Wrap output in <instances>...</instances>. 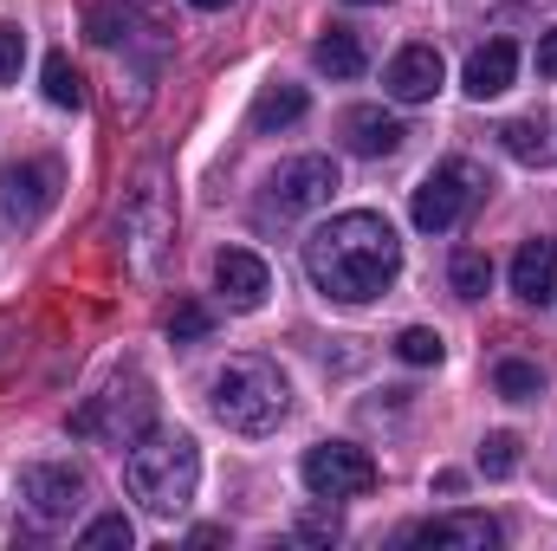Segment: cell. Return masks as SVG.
Segmentation results:
<instances>
[{
  "label": "cell",
  "mask_w": 557,
  "mask_h": 551,
  "mask_svg": "<svg viewBox=\"0 0 557 551\" xmlns=\"http://www.w3.org/2000/svg\"><path fill=\"white\" fill-rule=\"evenodd\" d=\"M305 273L324 298L337 305H370L383 298L396 273H403V241L383 215L370 208H350V215H331L311 241H305Z\"/></svg>",
  "instance_id": "1"
},
{
  "label": "cell",
  "mask_w": 557,
  "mask_h": 551,
  "mask_svg": "<svg viewBox=\"0 0 557 551\" xmlns=\"http://www.w3.org/2000/svg\"><path fill=\"white\" fill-rule=\"evenodd\" d=\"M124 487H131V500L143 513L175 519L201 487V448L182 428H143L131 441V454H124Z\"/></svg>",
  "instance_id": "2"
},
{
  "label": "cell",
  "mask_w": 557,
  "mask_h": 551,
  "mask_svg": "<svg viewBox=\"0 0 557 551\" xmlns=\"http://www.w3.org/2000/svg\"><path fill=\"white\" fill-rule=\"evenodd\" d=\"M208 403L234 434H273L292 415V383L273 357H227L208 383Z\"/></svg>",
  "instance_id": "3"
},
{
  "label": "cell",
  "mask_w": 557,
  "mask_h": 551,
  "mask_svg": "<svg viewBox=\"0 0 557 551\" xmlns=\"http://www.w3.org/2000/svg\"><path fill=\"white\" fill-rule=\"evenodd\" d=\"M493 182H486V169L480 162H467V156H447V162H434V175L416 188V228L421 234H447V228H460L473 208H480V195H486Z\"/></svg>",
  "instance_id": "4"
},
{
  "label": "cell",
  "mask_w": 557,
  "mask_h": 551,
  "mask_svg": "<svg viewBox=\"0 0 557 551\" xmlns=\"http://www.w3.org/2000/svg\"><path fill=\"white\" fill-rule=\"evenodd\" d=\"M156 421V390L143 383V377H124V383H111L104 396H91L85 409L72 415V434H85V441H117V448H131L143 428Z\"/></svg>",
  "instance_id": "5"
},
{
  "label": "cell",
  "mask_w": 557,
  "mask_h": 551,
  "mask_svg": "<svg viewBox=\"0 0 557 551\" xmlns=\"http://www.w3.org/2000/svg\"><path fill=\"white\" fill-rule=\"evenodd\" d=\"M91 500V480L72 467V461H33L20 467V506L33 526H72Z\"/></svg>",
  "instance_id": "6"
},
{
  "label": "cell",
  "mask_w": 557,
  "mask_h": 551,
  "mask_svg": "<svg viewBox=\"0 0 557 551\" xmlns=\"http://www.w3.org/2000/svg\"><path fill=\"white\" fill-rule=\"evenodd\" d=\"M298 474H305V487L318 500H363L376 487V461L357 441H318V448H305Z\"/></svg>",
  "instance_id": "7"
},
{
  "label": "cell",
  "mask_w": 557,
  "mask_h": 551,
  "mask_svg": "<svg viewBox=\"0 0 557 551\" xmlns=\"http://www.w3.org/2000/svg\"><path fill=\"white\" fill-rule=\"evenodd\" d=\"M59 182H65V169H59L52 156L13 162V169L0 175V215H7L13 228H39V221L52 215V201H59Z\"/></svg>",
  "instance_id": "8"
},
{
  "label": "cell",
  "mask_w": 557,
  "mask_h": 551,
  "mask_svg": "<svg viewBox=\"0 0 557 551\" xmlns=\"http://www.w3.org/2000/svg\"><path fill=\"white\" fill-rule=\"evenodd\" d=\"M169 201H162V182L156 175H143L137 188H131V201H124V254H131V267L137 273H156V260H162V247H169Z\"/></svg>",
  "instance_id": "9"
},
{
  "label": "cell",
  "mask_w": 557,
  "mask_h": 551,
  "mask_svg": "<svg viewBox=\"0 0 557 551\" xmlns=\"http://www.w3.org/2000/svg\"><path fill=\"white\" fill-rule=\"evenodd\" d=\"M331 195H337V162L331 156H292V162H278L273 182H267V201L278 215H311Z\"/></svg>",
  "instance_id": "10"
},
{
  "label": "cell",
  "mask_w": 557,
  "mask_h": 551,
  "mask_svg": "<svg viewBox=\"0 0 557 551\" xmlns=\"http://www.w3.org/2000/svg\"><path fill=\"white\" fill-rule=\"evenodd\" d=\"M441 85H447V65H441L434 46H403V52L383 65V91H389L396 105H428Z\"/></svg>",
  "instance_id": "11"
},
{
  "label": "cell",
  "mask_w": 557,
  "mask_h": 551,
  "mask_svg": "<svg viewBox=\"0 0 557 551\" xmlns=\"http://www.w3.org/2000/svg\"><path fill=\"white\" fill-rule=\"evenodd\" d=\"M214 292H221L234 311H260V305H267V292H273V273H267V260H260V254L227 247V254L214 260Z\"/></svg>",
  "instance_id": "12"
},
{
  "label": "cell",
  "mask_w": 557,
  "mask_h": 551,
  "mask_svg": "<svg viewBox=\"0 0 557 551\" xmlns=\"http://www.w3.org/2000/svg\"><path fill=\"white\" fill-rule=\"evenodd\" d=\"M409 546H428V551H493L499 546V519L486 513H441L409 532Z\"/></svg>",
  "instance_id": "13"
},
{
  "label": "cell",
  "mask_w": 557,
  "mask_h": 551,
  "mask_svg": "<svg viewBox=\"0 0 557 551\" xmlns=\"http://www.w3.org/2000/svg\"><path fill=\"white\" fill-rule=\"evenodd\" d=\"M512 72H519V46L512 39H486L473 59H467V72H460V85H467V98H499L506 85H512Z\"/></svg>",
  "instance_id": "14"
},
{
  "label": "cell",
  "mask_w": 557,
  "mask_h": 551,
  "mask_svg": "<svg viewBox=\"0 0 557 551\" xmlns=\"http://www.w3.org/2000/svg\"><path fill=\"white\" fill-rule=\"evenodd\" d=\"M512 292L525 305H552L557 298V241H525L512 254Z\"/></svg>",
  "instance_id": "15"
},
{
  "label": "cell",
  "mask_w": 557,
  "mask_h": 551,
  "mask_svg": "<svg viewBox=\"0 0 557 551\" xmlns=\"http://www.w3.org/2000/svg\"><path fill=\"white\" fill-rule=\"evenodd\" d=\"M403 137H409V131H403L383 105H357V111H344V143H350L357 156H396Z\"/></svg>",
  "instance_id": "16"
},
{
  "label": "cell",
  "mask_w": 557,
  "mask_h": 551,
  "mask_svg": "<svg viewBox=\"0 0 557 551\" xmlns=\"http://www.w3.org/2000/svg\"><path fill=\"white\" fill-rule=\"evenodd\" d=\"M311 65H318L324 78H357V72H363V39H357L350 26H331V33L311 46Z\"/></svg>",
  "instance_id": "17"
},
{
  "label": "cell",
  "mask_w": 557,
  "mask_h": 551,
  "mask_svg": "<svg viewBox=\"0 0 557 551\" xmlns=\"http://www.w3.org/2000/svg\"><path fill=\"white\" fill-rule=\"evenodd\" d=\"M305 111H311L305 85H267V91L253 98V131H285V124H298Z\"/></svg>",
  "instance_id": "18"
},
{
  "label": "cell",
  "mask_w": 557,
  "mask_h": 551,
  "mask_svg": "<svg viewBox=\"0 0 557 551\" xmlns=\"http://www.w3.org/2000/svg\"><path fill=\"white\" fill-rule=\"evenodd\" d=\"M499 143H506V156L525 162V169H545V162H552V131H545V118H512V124L499 131Z\"/></svg>",
  "instance_id": "19"
},
{
  "label": "cell",
  "mask_w": 557,
  "mask_h": 551,
  "mask_svg": "<svg viewBox=\"0 0 557 551\" xmlns=\"http://www.w3.org/2000/svg\"><path fill=\"white\" fill-rule=\"evenodd\" d=\"M447 279H454L460 298H486V285H493V260H486L480 247H460V254L447 260Z\"/></svg>",
  "instance_id": "20"
},
{
  "label": "cell",
  "mask_w": 557,
  "mask_h": 551,
  "mask_svg": "<svg viewBox=\"0 0 557 551\" xmlns=\"http://www.w3.org/2000/svg\"><path fill=\"white\" fill-rule=\"evenodd\" d=\"M493 390H499L506 403H532V396L545 390V377H539V364H525V357H506V364L493 370Z\"/></svg>",
  "instance_id": "21"
},
{
  "label": "cell",
  "mask_w": 557,
  "mask_h": 551,
  "mask_svg": "<svg viewBox=\"0 0 557 551\" xmlns=\"http://www.w3.org/2000/svg\"><path fill=\"white\" fill-rule=\"evenodd\" d=\"M46 98H52L59 111H78V105H85V78L72 72V59H65V52H52V59H46Z\"/></svg>",
  "instance_id": "22"
},
{
  "label": "cell",
  "mask_w": 557,
  "mask_h": 551,
  "mask_svg": "<svg viewBox=\"0 0 557 551\" xmlns=\"http://www.w3.org/2000/svg\"><path fill=\"white\" fill-rule=\"evenodd\" d=\"M78 546L85 551H111V546H137V526H131V519H124V513H104V519H91V526H85V532H78Z\"/></svg>",
  "instance_id": "23"
},
{
  "label": "cell",
  "mask_w": 557,
  "mask_h": 551,
  "mask_svg": "<svg viewBox=\"0 0 557 551\" xmlns=\"http://www.w3.org/2000/svg\"><path fill=\"white\" fill-rule=\"evenodd\" d=\"M208 325H214V318H208V305H195V298H182V305L162 318L169 344H201V338H208Z\"/></svg>",
  "instance_id": "24"
},
{
  "label": "cell",
  "mask_w": 557,
  "mask_h": 551,
  "mask_svg": "<svg viewBox=\"0 0 557 551\" xmlns=\"http://www.w3.org/2000/svg\"><path fill=\"white\" fill-rule=\"evenodd\" d=\"M396 357H403V364H441V357H447V344H441V331L409 325V331L396 338Z\"/></svg>",
  "instance_id": "25"
},
{
  "label": "cell",
  "mask_w": 557,
  "mask_h": 551,
  "mask_svg": "<svg viewBox=\"0 0 557 551\" xmlns=\"http://www.w3.org/2000/svg\"><path fill=\"white\" fill-rule=\"evenodd\" d=\"M480 467H486L493 480H506V474L519 467V434H506V428L486 434V441H480Z\"/></svg>",
  "instance_id": "26"
},
{
  "label": "cell",
  "mask_w": 557,
  "mask_h": 551,
  "mask_svg": "<svg viewBox=\"0 0 557 551\" xmlns=\"http://www.w3.org/2000/svg\"><path fill=\"white\" fill-rule=\"evenodd\" d=\"M20 59H26V33L0 20V85H13V78H20Z\"/></svg>",
  "instance_id": "27"
},
{
  "label": "cell",
  "mask_w": 557,
  "mask_h": 551,
  "mask_svg": "<svg viewBox=\"0 0 557 551\" xmlns=\"http://www.w3.org/2000/svg\"><path fill=\"white\" fill-rule=\"evenodd\" d=\"M91 39H98V46H117V39H124V13H117V7H98V13H91Z\"/></svg>",
  "instance_id": "28"
},
{
  "label": "cell",
  "mask_w": 557,
  "mask_h": 551,
  "mask_svg": "<svg viewBox=\"0 0 557 551\" xmlns=\"http://www.w3.org/2000/svg\"><path fill=\"white\" fill-rule=\"evenodd\" d=\"M344 526H337V513H311V519H298V539H337Z\"/></svg>",
  "instance_id": "29"
},
{
  "label": "cell",
  "mask_w": 557,
  "mask_h": 551,
  "mask_svg": "<svg viewBox=\"0 0 557 551\" xmlns=\"http://www.w3.org/2000/svg\"><path fill=\"white\" fill-rule=\"evenodd\" d=\"M539 78H557V26L539 39Z\"/></svg>",
  "instance_id": "30"
},
{
  "label": "cell",
  "mask_w": 557,
  "mask_h": 551,
  "mask_svg": "<svg viewBox=\"0 0 557 551\" xmlns=\"http://www.w3.org/2000/svg\"><path fill=\"white\" fill-rule=\"evenodd\" d=\"M188 7H201V13H221V7H234V0H188Z\"/></svg>",
  "instance_id": "31"
},
{
  "label": "cell",
  "mask_w": 557,
  "mask_h": 551,
  "mask_svg": "<svg viewBox=\"0 0 557 551\" xmlns=\"http://www.w3.org/2000/svg\"><path fill=\"white\" fill-rule=\"evenodd\" d=\"M350 7H376V0H350Z\"/></svg>",
  "instance_id": "32"
}]
</instances>
